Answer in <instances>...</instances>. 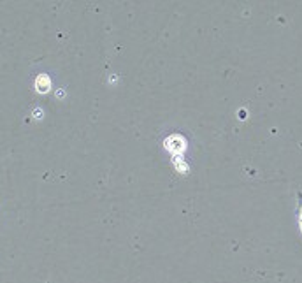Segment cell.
<instances>
[{
  "label": "cell",
  "mask_w": 302,
  "mask_h": 283,
  "mask_svg": "<svg viewBox=\"0 0 302 283\" xmlns=\"http://www.w3.org/2000/svg\"><path fill=\"white\" fill-rule=\"evenodd\" d=\"M36 88L41 92V94L49 92V88H51V81H49V78H47L46 74H41L39 78L36 79Z\"/></svg>",
  "instance_id": "6da1fadb"
}]
</instances>
